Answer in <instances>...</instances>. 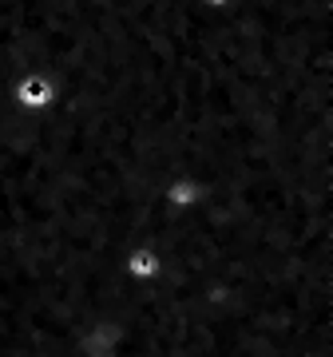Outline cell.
Returning a JSON list of instances; mask_svg holds the SVG:
<instances>
[{"label":"cell","mask_w":333,"mask_h":357,"mask_svg":"<svg viewBox=\"0 0 333 357\" xmlns=\"http://www.w3.org/2000/svg\"><path fill=\"white\" fill-rule=\"evenodd\" d=\"M13 100H16L20 112L44 115V112H52V103H56V84H52L48 76H24L13 88Z\"/></svg>","instance_id":"2"},{"label":"cell","mask_w":333,"mask_h":357,"mask_svg":"<svg viewBox=\"0 0 333 357\" xmlns=\"http://www.w3.org/2000/svg\"><path fill=\"white\" fill-rule=\"evenodd\" d=\"M119 270H123V278L135 282V286H151V282L163 278L166 262H163V255H159L151 243H139V246H131L127 255H123V266Z\"/></svg>","instance_id":"1"}]
</instances>
